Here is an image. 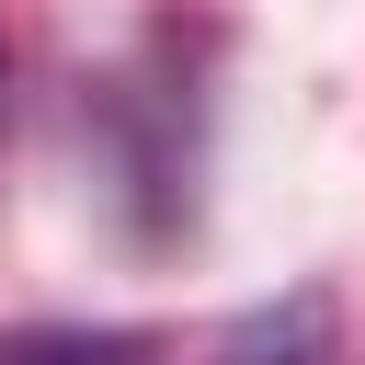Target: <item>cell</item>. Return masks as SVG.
Masks as SVG:
<instances>
[{
	"label": "cell",
	"instance_id": "1",
	"mask_svg": "<svg viewBox=\"0 0 365 365\" xmlns=\"http://www.w3.org/2000/svg\"><path fill=\"white\" fill-rule=\"evenodd\" d=\"M148 342L137 331H23V342H0V365H137Z\"/></svg>",
	"mask_w": 365,
	"mask_h": 365
},
{
	"label": "cell",
	"instance_id": "2",
	"mask_svg": "<svg viewBox=\"0 0 365 365\" xmlns=\"http://www.w3.org/2000/svg\"><path fill=\"white\" fill-rule=\"evenodd\" d=\"M308 342H319V308H285L274 331H240L217 365H308Z\"/></svg>",
	"mask_w": 365,
	"mask_h": 365
}]
</instances>
